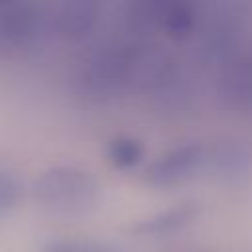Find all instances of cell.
<instances>
[{"mask_svg": "<svg viewBox=\"0 0 252 252\" xmlns=\"http://www.w3.org/2000/svg\"><path fill=\"white\" fill-rule=\"evenodd\" d=\"M24 193V185L20 177L6 167H0V213L14 209Z\"/></svg>", "mask_w": 252, "mask_h": 252, "instance_id": "obj_11", "label": "cell"}, {"mask_svg": "<svg viewBox=\"0 0 252 252\" xmlns=\"http://www.w3.org/2000/svg\"><path fill=\"white\" fill-rule=\"evenodd\" d=\"M220 94L238 108H252V55H236L224 61L219 75Z\"/></svg>", "mask_w": 252, "mask_h": 252, "instance_id": "obj_5", "label": "cell"}, {"mask_svg": "<svg viewBox=\"0 0 252 252\" xmlns=\"http://www.w3.org/2000/svg\"><path fill=\"white\" fill-rule=\"evenodd\" d=\"M197 215H199L197 203H179L175 207L163 209L156 215H150V217L138 220L134 224V232L144 234V236L169 234V232H175V230L183 228L185 224H189Z\"/></svg>", "mask_w": 252, "mask_h": 252, "instance_id": "obj_7", "label": "cell"}, {"mask_svg": "<svg viewBox=\"0 0 252 252\" xmlns=\"http://www.w3.org/2000/svg\"><path fill=\"white\" fill-rule=\"evenodd\" d=\"M197 24V12L191 4L183 2H159L158 28H161L169 37L183 39L189 37Z\"/></svg>", "mask_w": 252, "mask_h": 252, "instance_id": "obj_8", "label": "cell"}, {"mask_svg": "<svg viewBox=\"0 0 252 252\" xmlns=\"http://www.w3.org/2000/svg\"><path fill=\"white\" fill-rule=\"evenodd\" d=\"M142 53L130 43H106L96 47L85 61L83 81L89 91L112 94L136 77L142 65Z\"/></svg>", "mask_w": 252, "mask_h": 252, "instance_id": "obj_2", "label": "cell"}, {"mask_svg": "<svg viewBox=\"0 0 252 252\" xmlns=\"http://www.w3.org/2000/svg\"><path fill=\"white\" fill-rule=\"evenodd\" d=\"M98 14H100V6L96 2L71 0L57 10L53 18V28L59 32L61 37L69 41H81L87 35H91V32L94 30L98 22Z\"/></svg>", "mask_w": 252, "mask_h": 252, "instance_id": "obj_6", "label": "cell"}, {"mask_svg": "<svg viewBox=\"0 0 252 252\" xmlns=\"http://www.w3.org/2000/svg\"><path fill=\"white\" fill-rule=\"evenodd\" d=\"M205 167V146L197 142L179 144L158 159H154L146 171V183L154 187H177L191 181Z\"/></svg>", "mask_w": 252, "mask_h": 252, "instance_id": "obj_3", "label": "cell"}, {"mask_svg": "<svg viewBox=\"0 0 252 252\" xmlns=\"http://www.w3.org/2000/svg\"><path fill=\"white\" fill-rule=\"evenodd\" d=\"M0 45L12 47V2H0Z\"/></svg>", "mask_w": 252, "mask_h": 252, "instance_id": "obj_12", "label": "cell"}, {"mask_svg": "<svg viewBox=\"0 0 252 252\" xmlns=\"http://www.w3.org/2000/svg\"><path fill=\"white\" fill-rule=\"evenodd\" d=\"M41 207L57 215H85L98 203L100 187L96 177L77 165H55L45 169L33 185Z\"/></svg>", "mask_w": 252, "mask_h": 252, "instance_id": "obj_1", "label": "cell"}, {"mask_svg": "<svg viewBox=\"0 0 252 252\" xmlns=\"http://www.w3.org/2000/svg\"><path fill=\"white\" fill-rule=\"evenodd\" d=\"M39 252H122L116 244L93 238H57L43 244Z\"/></svg>", "mask_w": 252, "mask_h": 252, "instance_id": "obj_10", "label": "cell"}, {"mask_svg": "<svg viewBox=\"0 0 252 252\" xmlns=\"http://www.w3.org/2000/svg\"><path fill=\"white\" fill-rule=\"evenodd\" d=\"M215 179L240 185L252 173V148L244 140L226 138L213 146H205V167Z\"/></svg>", "mask_w": 252, "mask_h": 252, "instance_id": "obj_4", "label": "cell"}, {"mask_svg": "<svg viewBox=\"0 0 252 252\" xmlns=\"http://www.w3.org/2000/svg\"><path fill=\"white\" fill-rule=\"evenodd\" d=\"M144 144L132 136H114L106 146L108 161L118 169H132L144 159Z\"/></svg>", "mask_w": 252, "mask_h": 252, "instance_id": "obj_9", "label": "cell"}]
</instances>
